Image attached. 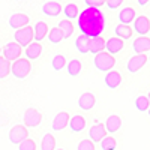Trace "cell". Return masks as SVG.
<instances>
[{"label":"cell","instance_id":"obj_1","mask_svg":"<svg viewBox=\"0 0 150 150\" xmlns=\"http://www.w3.org/2000/svg\"><path fill=\"white\" fill-rule=\"evenodd\" d=\"M78 29L81 35L87 36L89 39L101 36L105 30V17L98 8H86L83 12L78 14L77 18Z\"/></svg>","mask_w":150,"mask_h":150},{"label":"cell","instance_id":"obj_2","mask_svg":"<svg viewBox=\"0 0 150 150\" xmlns=\"http://www.w3.org/2000/svg\"><path fill=\"white\" fill-rule=\"evenodd\" d=\"M30 71H32V63H30V60H27L26 57H20L11 65L12 75H14L15 78H18V80H24L26 77H29Z\"/></svg>","mask_w":150,"mask_h":150},{"label":"cell","instance_id":"obj_3","mask_svg":"<svg viewBox=\"0 0 150 150\" xmlns=\"http://www.w3.org/2000/svg\"><path fill=\"white\" fill-rule=\"evenodd\" d=\"M93 65L98 71H101V72H110L116 65V59H114V56L108 54L107 51H102V53L95 56Z\"/></svg>","mask_w":150,"mask_h":150},{"label":"cell","instance_id":"obj_4","mask_svg":"<svg viewBox=\"0 0 150 150\" xmlns=\"http://www.w3.org/2000/svg\"><path fill=\"white\" fill-rule=\"evenodd\" d=\"M14 38H15L14 42H17L21 48H23V47H27L29 44L33 42V27L26 26V27H23V29L15 30Z\"/></svg>","mask_w":150,"mask_h":150},{"label":"cell","instance_id":"obj_5","mask_svg":"<svg viewBox=\"0 0 150 150\" xmlns=\"http://www.w3.org/2000/svg\"><path fill=\"white\" fill-rule=\"evenodd\" d=\"M29 138V129L24 125H15L9 131V141L12 144H20L21 141Z\"/></svg>","mask_w":150,"mask_h":150},{"label":"cell","instance_id":"obj_6","mask_svg":"<svg viewBox=\"0 0 150 150\" xmlns=\"http://www.w3.org/2000/svg\"><path fill=\"white\" fill-rule=\"evenodd\" d=\"M42 122V114L36 108H27L24 111V126L26 128H36Z\"/></svg>","mask_w":150,"mask_h":150},{"label":"cell","instance_id":"obj_7","mask_svg":"<svg viewBox=\"0 0 150 150\" xmlns=\"http://www.w3.org/2000/svg\"><path fill=\"white\" fill-rule=\"evenodd\" d=\"M2 53H3V57L9 62L12 60H17L21 57V53H23V48L17 44V42H8L2 47Z\"/></svg>","mask_w":150,"mask_h":150},{"label":"cell","instance_id":"obj_8","mask_svg":"<svg viewBox=\"0 0 150 150\" xmlns=\"http://www.w3.org/2000/svg\"><path fill=\"white\" fill-rule=\"evenodd\" d=\"M29 21H30L29 15L23 14V12H15V14H12V17L9 18L8 24H9L11 29L18 30V29H23V27L29 26Z\"/></svg>","mask_w":150,"mask_h":150},{"label":"cell","instance_id":"obj_9","mask_svg":"<svg viewBox=\"0 0 150 150\" xmlns=\"http://www.w3.org/2000/svg\"><path fill=\"white\" fill-rule=\"evenodd\" d=\"M146 63H147V56L146 54H135V56H132L128 60L126 68H128V71L131 74H137Z\"/></svg>","mask_w":150,"mask_h":150},{"label":"cell","instance_id":"obj_10","mask_svg":"<svg viewBox=\"0 0 150 150\" xmlns=\"http://www.w3.org/2000/svg\"><path fill=\"white\" fill-rule=\"evenodd\" d=\"M89 137L92 143H101L105 137H107V131H105V125L104 123H95L93 126L89 129Z\"/></svg>","mask_w":150,"mask_h":150},{"label":"cell","instance_id":"obj_11","mask_svg":"<svg viewBox=\"0 0 150 150\" xmlns=\"http://www.w3.org/2000/svg\"><path fill=\"white\" fill-rule=\"evenodd\" d=\"M69 120H71V117H69V112L68 111L57 112V114L54 116V119H53V123H51L53 131H63L69 125Z\"/></svg>","mask_w":150,"mask_h":150},{"label":"cell","instance_id":"obj_12","mask_svg":"<svg viewBox=\"0 0 150 150\" xmlns=\"http://www.w3.org/2000/svg\"><path fill=\"white\" fill-rule=\"evenodd\" d=\"M41 11L47 17H57V15H60V12L63 11V6L59 2H56V0H50V2H45L41 6Z\"/></svg>","mask_w":150,"mask_h":150},{"label":"cell","instance_id":"obj_13","mask_svg":"<svg viewBox=\"0 0 150 150\" xmlns=\"http://www.w3.org/2000/svg\"><path fill=\"white\" fill-rule=\"evenodd\" d=\"M150 30V20L146 15H140V17H135L134 20V32L138 33L140 36L147 35Z\"/></svg>","mask_w":150,"mask_h":150},{"label":"cell","instance_id":"obj_14","mask_svg":"<svg viewBox=\"0 0 150 150\" xmlns=\"http://www.w3.org/2000/svg\"><path fill=\"white\" fill-rule=\"evenodd\" d=\"M132 50L135 54H146L147 51H150V38L138 36L132 42Z\"/></svg>","mask_w":150,"mask_h":150},{"label":"cell","instance_id":"obj_15","mask_svg":"<svg viewBox=\"0 0 150 150\" xmlns=\"http://www.w3.org/2000/svg\"><path fill=\"white\" fill-rule=\"evenodd\" d=\"M96 104V96L92 92H84L78 99V107L83 111H90Z\"/></svg>","mask_w":150,"mask_h":150},{"label":"cell","instance_id":"obj_16","mask_svg":"<svg viewBox=\"0 0 150 150\" xmlns=\"http://www.w3.org/2000/svg\"><path fill=\"white\" fill-rule=\"evenodd\" d=\"M87 48H89V53L92 54H99L105 51V39L102 36H98V38H92L89 39V44H87Z\"/></svg>","mask_w":150,"mask_h":150},{"label":"cell","instance_id":"obj_17","mask_svg":"<svg viewBox=\"0 0 150 150\" xmlns=\"http://www.w3.org/2000/svg\"><path fill=\"white\" fill-rule=\"evenodd\" d=\"M122 84V75L119 71H110L105 75V86L108 89H117V87Z\"/></svg>","mask_w":150,"mask_h":150},{"label":"cell","instance_id":"obj_18","mask_svg":"<svg viewBox=\"0 0 150 150\" xmlns=\"http://www.w3.org/2000/svg\"><path fill=\"white\" fill-rule=\"evenodd\" d=\"M105 50H107V53L111 54V56H114L117 53H120L122 50H123V41L119 39V38H110L108 41H105Z\"/></svg>","mask_w":150,"mask_h":150},{"label":"cell","instance_id":"obj_19","mask_svg":"<svg viewBox=\"0 0 150 150\" xmlns=\"http://www.w3.org/2000/svg\"><path fill=\"white\" fill-rule=\"evenodd\" d=\"M48 35V24L45 21H38L33 27V39L35 42H41Z\"/></svg>","mask_w":150,"mask_h":150},{"label":"cell","instance_id":"obj_20","mask_svg":"<svg viewBox=\"0 0 150 150\" xmlns=\"http://www.w3.org/2000/svg\"><path fill=\"white\" fill-rule=\"evenodd\" d=\"M120 126H122V119H120V116H117V114L108 116V119H107V122H105V131H107L108 134L117 132V131L120 129Z\"/></svg>","mask_w":150,"mask_h":150},{"label":"cell","instance_id":"obj_21","mask_svg":"<svg viewBox=\"0 0 150 150\" xmlns=\"http://www.w3.org/2000/svg\"><path fill=\"white\" fill-rule=\"evenodd\" d=\"M42 53V45L39 42H32L26 47V51H24V54H26V59L27 60H36L38 57L41 56Z\"/></svg>","mask_w":150,"mask_h":150},{"label":"cell","instance_id":"obj_22","mask_svg":"<svg viewBox=\"0 0 150 150\" xmlns=\"http://www.w3.org/2000/svg\"><path fill=\"white\" fill-rule=\"evenodd\" d=\"M69 128H71V131L75 132V134L83 132L84 128H86V119H84L83 116H80V114L72 116V119L69 120Z\"/></svg>","mask_w":150,"mask_h":150},{"label":"cell","instance_id":"obj_23","mask_svg":"<svg viewBox=\"0 0 150 150\" xmlns=\"http://www.w3.org/2000/svg\"><path fill=\"white\" fill-rule=\"evenodd\" d=\"M135 20V11L134 8H123L120 12H119V21L125 26H129V24Z\"/></svg>","mask_w":150,"mask_h":150},{"label":"cell","instance_id":"obj_24","mask_svg":"<svg viewBox=\"0 0 150 150\" xmlns=\"http://www.w3.org/2000/svg\"><path fill=\"white\" fill-rule=\"evenodd\" d=\"M59 30L62 32V35H63V39H68V38H71L72 36V33H74V24H72V21H69V20H60V23H59Z\"/></svg>","mask_w":150,"mask_h":150},{"label":"cell","instance_id":"obj_25","mask_svg":"<svg viewBox=\"0 0 150 150\" xmlns=\"http://www.w3.org/2000/svg\"><path fill=\"white\" fill-rule=\"evenodd\" d=\"M114 35L119 39H129L132 38V27L131 26H125V24H119V26L114 29Z\"/></svg>","mask_w":150,"mask_h":150},{"label":"cell","instance_id":"obj_26","mask_svg":"<svg viewBox=\"0 0 150 150\" xmlns=\"http://www.w3.org/2000/svg\"><path fill=\"white\" fill-rule=\"evenodd\" d=\"M66 69H68V74L71 77H77V75H80V72L83 69V65L78 59H72L66 63Z\"/></svg>","mask_w":150,"mask_h":150},{"label":"cell","instance_id":"obj_27","mask_svg":"<svg viewBox=\"0 0 150 150\" xmlns=\"http://www.w3.org/2000/svg\"><path fill=\"white\" fill-rule=\"evenodd\" d=\"M41 150H56V138L53 134H45L41 140Z\"/></svg>","mask_w":150,"mask_h":150},{"label":"cell","instance_id":"obj_28","mask_svg":"<svg viewBox=\"0 0 150 150\" xmlns=\"http://www.w3.org/2000/svg\"><path fill=\"white\" fill-rule=\"evenodd\" d=\"M87 44H89V38L84 36V35H80L77 39H75V48H77V51L81 53V54H87V53H89Z\"/></svg>","mask_w":150,"mask_h":150},{"label":"cell","instance_id":"obj_29","mask_svg":"<svg viewBox=\"0 0 150 150\" xmlns=\"http://www.w3.org/2000/svg\"><path fill=\"white\" fill-rule=\"evenodd\" d=\"M63 14H65L66 20H69V21L78 18V14H80V12H78V6L75 5V3H68L63 8Z\"/></svg>","mask_w":150,"mask_h":150},{"label":"cell","instance_id":"obj_30","mask_svg":"<svg viewBox=\"0 0 150 150\" xmlns=\"http://www.w3.org/2000/svg\"><path fill=\"white\" fill-rule=\"evenodd\" d=\"M66 66V59H65V56L63 54H56L54 57H53V60H51V68L54 69V71H62Z\"/></svg>","mask_w":150,"mask_h":150},{"label":"cell","instance_id":"obj_31","mask_svg":"<svg viewBox=\"0 0 150 150\" xmlns=\"http://www.w3.org/2000/svg\"><path fill=\"white\" fill-rule=\"evenodd\" d=\"M11 74V62L6 60L3 56H0V80L6 78Z\"/></svg>","mask_w":150,"mask_h":150},{"label":"cell","instance_id":"obj_32","mask_svg":"<svg viewBox=\"0 0 150 150\" xmlns=\"http://www.w3.org/2000/svg\"><path fill=\"white\" fill-rule=\"evenodd\" d=\"M48 41L51 44H59V42L63 41V35H62V32L59 30V27L50 29V32H48Z\"/></svg>","mask_w":150,"mask_h":150},{"label":"cell","instance_id":"obj_33","mask_svg":"<svg viewBox=\"0 0 150 150\" xmlns=\"http://www.w3.org/2000/svg\"><path fill=\"white\" fill-rule=\"evenodd\" d=\"M135 108L138 111H147L150 108V102H149L147 96H144V95L137 96V99H135Z\"/></svg>","mask_w":150,"mask_h":150},{"label":"cell","instance_id":"obj_34","mask_svg":"<svg viewBox=\"0 0 150 150\" xmlns=\"http://www.w3.org/2000/svg\"><path fill=\"white\" fill-rule=\"evenodd\" d=\"M116 144H117V141L112 138V137H105V138L101 141L102 150H114L116 149Z\"/></svg>","mask_w":150,"mask_h":150},{"label":"cell","instance_id":"obj_35","mask_svg":"<svg viewBox=\"0 0 150 150\" xmlns=\"http://www.w3.org/2000/svg\"><path fill=\"white\" fill-rule=\"evenodd\" d=\"M18 150H36V143L33 140L27 138L18 144Z\"/></svg>","mask_w":150,"mask_h":150},{"label":"cell","instance_id":"obj_36","mask_svg":"<svg viewBox=\"0 0 150 150\" xmlns=\"http://www.w3.org/2000/svg\"><path fill=\"white\" fill-rule=\"evenodd\" d=\"M77 150H95V143H92L89 138H84L78 143Z\"/></svg>","mask_w":150,"mask_h":150},{"label":"cell","instance_id":"obj_37","mask_svg":"<svg viewBox=\"0 0 150 150\" xmlns=\"http://www.w3.org/2000/svg\"><path fill=\"white\" fill-rule=\"evenodd\" d=\"M84 3L87 5V8H101L105 5V0H84Z\"/></svg>","mask_w":150,"mask_h":150},{"label":"cell","instance_id":"obj_38","mask_svg":"<svg viewBox=\"0 0 150 150\" xmlns=\"http://www.w3.org/2000/svg\"><path fill=\"white\" fill-rule=\"evenodd\" d=\"M123 3V0H105V5H107V8L108 9H117L120 5Z\"/></svg>","mask_w":150,"mask_h":150},{"label":"cell","instance_id":"obj_39","mask_svg":"<svg viewBox=\"0 0 150 150\" xmlns=\"http://www.w3.org/2000/svg\"><path fill=\"white\" fill-rule=\"evenodd\" d=\"M137 2H138V5H140V6H144V5H147V3H149V0H137Z\"/></svg>","mask_w":150,"mask_h":150},{"label":"cell","instance_id":"obj_40","mask_svg":"<svg viewBox=\"0 0 150 150\" xmlns=\"http://www.w3.org/2000/svg\"><path fill=\"white\" fill-rule=\"evenodd\" d=\"M147 99H149V102H150V92H149V95H147Z\"/></svg>","mask_w":150,"mask_h":150},{"label":"cell","instance_id":"obj_41","mask_svg":"<svg viewBox=\"0 0 150 150\" xmlns=\"http://www.w3.org/2000/svg\"><path fill=\"white\" fill-rule=\"evenodd\" d=\"M147 62H150V56H149V57H147Z\"/></svg>","mask_w":150,"mask_h":150},{"label":"cell","instance_id":"obj_42","mask_svg":"<svg viewBox=\"0 0 150 150\" xmlns=\"http://www.w3.org/2000/svg\"><path fill=\"white\" fill-rule=\"evenodd\" d=\"M147 111H149V116H150V108H149V110H147Z\"/></svg>","mask_w":150,"mask_h":150},{"label":"cell","instance_id":"obj_43","mask_svg":"<svg viewBox=\"0 0 150 150\" xmlns=\"http://www.w3.org/2000/svg\"><path fill=\"white\" fill-rule=\"evenodd\" d=\"M56 150H65V149H56Z\"/></svg>","mask_w":150,"mask_h":150},{"label":"cell","instance_id":"obj_44","mask_svg":"<svg viewBox=\"0 0 150 150\" xmlns=\"http://www.w3.org/2000/svg\"><path fill=\"white\" fill-rule=\"evenodd\" d=\"M0 51H2V47H0Z\"/></svg>","mask_w":150,"mask_h":150}]
</instances>
